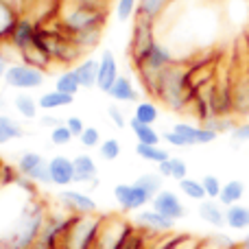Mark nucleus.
<instances>
[{"instance_id":"obj_1","label":"nucleus","mask_w":249,"mask_h":249,"mask_svg":"<svg viewBox=\"0 0 249 249\" xmlns=\"http://www.w3.org/2000/svg\"><path fill=\"white\" fill-rule=\"evenodd\" d=\"M190 66L184 61H173L160 72L151 96L158 99L171 112H186L195 101V92L188 81Z\"/></svg>"},{"instance_id":"obj_2","label":"nucleus","mask_w":249,"mask_h":249,"mask_svg":"<svg viewBox=\"0 0 249 249\" xmlns=\"http://www.w3.org/2000/svg\"><path fill=\"white\" fill-rule=\"evenodd\" d=\"M109 16V2L105 0H66L57 11V22L70 35L90 31H103Z\"/></svg>"},{"instance_id":"obj_3","label":"nucleus","mask_w":249,"mask_h":249,"mask_svg":"<svg viewBox=\"0 0 249 249\" xmlns=\"http://www.w3.org/2000/svg\"><path fill=\"white\" fill-rule=\"evenodd\" d=\"M46 216L48 210L42 201H35V199L26 201L11 230L0 238V249H31L39 238Z\"/></svg>"},{"instance_id":"obj_4","label":"nucleus","mask_w":249,"mask_h":249,"mask_svg":"<svg viewBox=\"0 0 249 249\" xmlns=\"http://www.w3.org/2000/svg\"><path fill=\"white\" fill-rule=\"evenodd\" d=\"M131 64H133V70H136L138 79H140V83L144 86V90L151 94V92H153L155 81H158V77H160V72H162L166 66L173 64V53L168 51L164 44L155 42L153 46L144 53V55L138 57V59L131 61Z\"/></svg>"},{"instance_id":"obj_5","label":"nucleus","mask_w":249,"mask_h":249,"mask_svg":"<svg viewBox=\"0 0 249 249\" xmlns=\"http://www.w3.org/2000/svg\"><path fill=\"white\" fill-rule=\"evenodd\" d=\"M105 221L96 214L74 216L68 234H66L64 249H99L101 230Z\"/></svg>"},{"instance_id":"obj_6","label":"nucleus","mask_w":249,"mask_h":249,"mask_svg":"<svg viewBox=\"0 0 249 249\" xmlns=\"http://www.w3.org/2000/svg\"><path fill=\"white\" fill-rule=\"evenodd\" d=\"M46 81V72L35 66L29 64H11L7 70V77H4V83L13 90H20V92H31V90H37V88L44 86Z\"/></svg>"},{"instance_id":"obj_7","label":"nucleus","mask_w":249,"mask_h":249,"mask_svg":"<svg viewBox=\"0 0 249 249\" xmlns=\"http://www.w3.org/2000/svg\"><path fill=\"white\" fill-rule=\"evenodd\" d=\"M155 22L144 18H133L131 39H129V59L136 61L155 44Z\"/></svg>"},{"instance_id":"obj_8","label":"nucleus","mask_w":249,"mask_h":249,"mask_svg":"<svg viewBox=\"0 0 249 249\" xmlns=\"http://www.w3.org/2000/svg\"><path fill=\"white\" fill-rule=\"evenodd\" d=\"M18 171L31 184H53L51 181V171H48V162L44 155L35 153V151H26L18 160Z\"/></svg>"},{"instance_id":"obj_9","label":"nucleus","mask_w":249,"mask_h":249,"mask_svg":"<svg viewBox=\"0 0 249 249\" xmlns=\"http://www.w3.org/2000/svg\"><path fill=\"white\" fill-rule=\"evenodd\" d=\"M114 199L123 208V212H140L146 203H151L153 199L136 184H118L114 186Z\"/></svg>"},{"instance_id":"obj_10","label":"nucleus","mask_w":249,"mask_h":249,"mask_svg":"<svg viewBox=\"0 0 249 249\" xmlns=\"http://www.w3.org/2000/svg\"><path fill=\"white\" fill-rule=\"evenodd\" d=\"M59 201L70 214H77V216H90L96 214V201L90 197V195L81 193V190H70L64 188L59 193Z\"/></svg>"},{"instance_id":"obj_11","label":"nucleus","mask_w":249,"mask_h":249,"mask_svg":"<svg viewBox=\"0 0 249 249\" xmlns=\"http://www.w3.org/2000/svg\"><path fill=\"white\" fill-rule=\"evenodd\" d=\"M133 225L146 234H166V232H173L175 221L162 216L158 210H140V212H136Z\"/></svg>"},{"instance_id":"obj_12","label":"nucleus","mask_w":249,"mask_h":249,"mask_svg":"<svg viewBox=\"0 0 249 249\" xmlns=\"http://www.w3.org/2000/svg\"><path fill=\"white\" fill-rule=\"evenodd\" d=\"M151 203H153V210H158L162 216L175 221V223L186 216V206L173 190H162L160 195H155Z\"/></svg>"},{"instance_id":"obj_13","label":"nucleus","mask_w":249,"mask_h":249,"mask_svg":"<svg viewBox=\"0 0 249 249\" xmlns=\"http://www.w3.org/2000/svg\"><path fill=\"white\" fill-rule=\"evenodd\" d=\"M232 103L234 116H249V70L232 74Z\"/></svg>"},{"instance_id":"obj_14","label":"nucleus","mask_w":249,"mask_h":249,"mask_svg":"<svg viewBox=\"0 0 249 249\" xmlns=\"http://www.w3.org/2000/svg\"><path fill=\"white\" fill-rule=\"evenodd\" d=\"M118 77H121V74H118L116 55H114L109 48H105V51L101 53V59H99V83H96V88H99L103 94H107Z\"/></svg>"},{"instance_id":"obj_15","label":"nucleus","mask_w":249,"mask_h":249,"mask_svg":"<svg viewBox=\"0 0 249 249\" xmlns=\"http://www.w3.org/2000/svg\"><path fill=\"white\" fill-rule=\"evenodd\" d=\"M48 171H51L53 186L66 188V186L74 184V162L66 155H55L48 160Z\"/></svg>"},{"instance_id":"obj_16","label":"nucleus","mask_w":249,"mask_h":249,"mask_svg":"<svg viewBox=\"0 0 249 249\" xmlns=\"http://www.w3.org/2000/svg\"><path fill=\"white\" fill-rule=\"evenodd\" d=\"M35 35H37V22H33V20L22 16L20 22H18V26H16V31H13L11 39H9V44H11V48L20 55L22 51H26L29 46L35 44Z\"/></svg>"},{"instance_id":"obj_17","label":"nucleus","mask_w":249,"mask_h":249,"mask_svg":"<svg viewBox=\"0 0 249 249\" xmlns=\"http://www.w3.org/2000/svg\"><path fill=\"white\" fill-rule=\"evenodd\" d=\"M173 131L181 133V136L188 140L190 146L212 144V142L219 138V133H214L212 129L201 127V124H190V123H175V124H173Z\"/></svg>"},{"instance_id":"obj_18","label":"nucleus","mask_w":249,"mask_h":249,"mask_svg":"<svg viewBox=\"0 0 249 249\" xmlns=\"http://www.w3.org/2000/svg\"><path fill=\"white\" fill-rule=\"evenodd\" d=\"M20 18V7L13 0H0V44L11 39Z\"/></svg>"},{"instance_id":"obj_19","label":"nucleus","mask_w":249,"mask_h":249,"mask_svg":"<svg viewBox=\"0 0 249 249\" xmlns=\"http://www.w3.org/2000/svg\"><path fill=\"white\" fill-rule=\"evenodd\" d=\"M74 162V184H92L94 188L99 184V168H96V162L92 160V155L81 153L77 158H72Z\"/></svg>"},{"instance_id":"obj_20","label":"nucleus","mask_w":249,"mask_h":249,"mask_svg":"<svg viewBox=\"0 0 249 249\" xmlns=\"http://www.w3.org/2000/svg\"><path fill=\"white\" fill-rule=\"evenodd\" d=\"M197 214L201 221H206L212 228H225V208L221 206L216 199H206V201L199 203Z\"/></svg>"},{"instance_id":"obj_21","label":"nucleus","mask_w":249,"mask_h":249,"mask_svg":"<svg viewBox=\"0 0 249 249\" xmlns=\"http://www.w3.org/2000/svg\"><path fill=\"white\" fill-rule=\"evenodd\" d=\"M146 238H149L146 232H142V230L136 228L133 223H127L124 232L121 234V238L114 243L112 249H146Z\"/></svg>"},{"instance_id":"obj_22","label":"nucleus","mask_w":249,"mask_h":249,"mask_svg":"<svg viewBox=\"0 0 249 249\" xmlns=\"http://www.w3.org/2000/svg\"><path fill=\"white\" fill-rule=\"evenodd\" d=\"M74 72H77L79 77V83H81L83 90H90V88H96V83H99V61L96 59H81L77 64V68H74Z\"/></svg>"},{"instance_id":"obj_23","label":"nucleus","mask_w":249,"mask_h":249,"mask_svg":"<svg viewBox=\"0 0 249 249\" xmlns=\"http://www.w3.org/2000/svg\"><path fill=\"white\" fill-rule=\"evenodd\" d=\"M158 173L164 177V179H175L177 184H179L181 179H186V177H188V164H186L181 158L171 155L166 162L158 164Z\"/></svg>"},{"instance_id":"obj_24","label":"nucleus","mask_w":249,"mask_h":249,"mask_svg":"<svg viewBox=\"0 0 249 249\" xmlns=\"http://www.w3.org/2000/svg\"><path fill=\"white\" fill-rule=\"evenodd\" d=\"M171 2L173 0H138V9L133 18H144V20L158 22Z\"/></svg>"},{"instance_id":"obj_25","label":"nucleus","mask_w":249,"mask_h":249,"mask_svg":"<svg viewBox=\"0 0 249 249\" xmlns=\"http://www.w3.org/2000/svg\"><path fill=\"white\" fill-rule=\"evenodd\" d=\"M243 197H245V184H243L241 179H230L223 184V190H221L216 201H219L223 208H230V206L241 203Z\"/></svg>"},{"instance_id":"obj_26","label":"nucleus","mask_w":249,"mask_h":249,"mask_svg":"<svg viewBox=\"0 0 249 249\" xmlns=\"http://www.w3.org/2000/svg\"><path fill=\"white\" fill-rule=\"evenodd\" d=\"M107 96L114 99L116 103H136L138 92H136V88H133V83L121 74V77L116 79V83L112 86V90L107 92Z\"/></svg>"},{"instance_id":"obj_27","label":"nucleus","mask_w":249,"mask_h":249,"mask_svg":"<svg viewBox=\"0 0 249 249\" xmlns=\"http://www.w3.org/2000/svg\"><path fill=\"white\" fill-rule=\"evenodd\" d=\"M225 223H228V228L236 230V232L249 230V208L243 206V203L225 208Z\"/></svg>"},{"instance_id":"obj_28","label":"nucleus","mask_w":249,"mask_h":249,"mask_svg":"<svg viewBox=\"0 0 249 249\" xmlns=\"http://www.w3.org/2000/svg\"><path fill=\"white\" fill-rule=\"evenodd\" d=\"M20 61L22 64H29V66H35V68H39V70H44L46 72L48 68H51V64H53V57L48 55V53H44L42 48H37L33 44V46H29L26 51H22L20 55Z\"/></svg>"},{"instance_id":"obj_29","label":"nucleus","mask_w":249,"mask_h":249,"mask_svg":"<svg viewBox=\"0 0 249 249\" xmlns=\"http://www.w3.org/2000/svg\"><path fill=\"white\" fill-rule=\"evenodd\" d=\"M24 138V129L18 121H13L11 116H4L0 114V146L2 144H9L13 140H20Z\"/></svg>"},{"instance_id":"obj_30","label":"nucleus","mask_w":249,"mask_h":249,"mask_svg":"<svg viewBox=\"0 0 249 249\" xmlns=\"http://www.w3.org/2000/svg\"><path fill=\"white\" fill-rule=\"evenodd\" d=\"M37 103H39V109H46V112H51V109H61V107H68V105H72L74 103V96L64 94V92H59V90H53V92H46V94L39 96Z\"/></svg>"},{"instance_id":"obj_31","label":"nucleus","mask_w":249,"mask_h":249,"mask_svg":"<svg viewBox=\"0 0 249 249\" xmlns=\"http://www.w3.org/2000/svg\"><path fill=\"white\" fill-rule=\"evenodd\" d=\"M13 107H16V112L20 114L22 118H26V121H35L37 112H39L37 99H33V96L26 94V92H20V94L13 99Z\"/></svg>"},{"instance_id":"obj_32","label":"nucleus","mask_w":249,"mask_h":249,"mask_svg":"<svg viewBox=\"0 0 249 249\" xmlns=\"http://www.w3.org/2000/svg\"><path fill=\"white\" fill-rule=\"evenodd\" d=\"M129 127H131V131L136 133L138 144H160V140H162L160 131H155L153 124L138 123L136 118H131V121H129Z\"/></svg>"},{"instance_id":"obj_33","label":"nucleus","mask_w":249,"mask_h":249,"mask_svg":"<svg viewBox=\"0 0 249 249\" xmlns=\"http://www.w3.org/2000/svg\"><path fill=\"white\" fill-rule=\"evenodd\" d=\"M136 153L144 162H153V164H162L171 158V153L166 149H162L160 144H136Z\"/></svg>"},{"instance_id":"obj_34","label":"nucleus","mask_w":249,"mask_h":249,"mask_svg":"<svg viewBox=\"0 0 249 249\" xmlns=\"http://www.w3.org/2000/svg\"><path fill=\"white\" fill-rule=\"evenodd\" d=\"M55 90L64 92V94H70V96H77V92L81 90V83H79V77H77V72H74V68L64 70V72L57 77Z\"/></svg>"},{"instance_id":"obj_35","label":"nucleus","mask_w":249,"mask_h":249,"mask_svg":"<svg viewBox=\"0 0 249 249\" xmlns=\"http://www.w3.org/2000/svg\"><path fill=\"white\" fill-rule=\"evenodd\" d=\"M136 186H140L142 190H144L146 195H149L151 199L155 197V195L162 193V186H164V177L160 175V173H144V175H140L136 181H133Z\"/></svg>"},{"instance_id":"obj_36","label":"nucleus","mask_w":249,"mask_h":249,"mask_svg":"<svg viewBox=\"0 0 249 249\" xmlns=\"http://www.w3.org/2000/svg\"><path fill=\"white\" fill-rule=\"evenodd\" d=\"M179 190L184 193V197L193 199V201H206L208 195H206V188H203L201 179H193V177H186V179L179 181Z\"/></svg>"},{"instance_id":"obj_37","label":"nucleus","mask_w":249,"mask_h":249,"mask_svg":"<svg viewBox=\"0 0 249 249\" xmlns=\"http://www.w3.org/2000/svg\"><path fill=\"white\" fill-rule=\"evenodd\" d=\"M138 123H144V124H155V121L160 118V109L153 101H142V103L136 105V112L133 116Z\"/></svg>"},{"instance_id":"obj_38","label":"nucleus","mask_w":249,"mask_h":249,"mask_svg":"<svg viewBox=\"0 0 249 249\" xmlns=\"http://www.w3.org/2000/svg\"><path fill=\"white\" fill-rule=\"evenodd\" d=\"M201 127L212 129L214 133L221 136V133H232L238 124H236V121H234V116H214V118H210V121L203 123Z\"/></svg>"},{"instance_id":"obj_39","label":"nucleus","mask_w":249,"mask_h":249,"mask_svg":"<svg viewBox=\"0 0 249 249\" xmlns=\"http://www.w3.org/2000/svg\"><path fill=\"white\" fill-rule=\"evenodd\" d=\"M121 153H123V146L116 138H107V140H103L101 146H99V155H101V160H105V162H114V160H118Z\"/></svg>"},{"instance_id":"obj_40","label":"nucleus","mask_w":249,"mask_h":249,"mask_svg":"<svg viewBox=\"0 0 249 249\" xmlns=\"http://www.w3.org/2000/svg\"><path fill=\"white\" fill-rule=\"evenodd\" d=\"M72 131L68 129V124H57V127H53L51 129V142L55 146H66V144H70L72 142Z\"/></svg>"},{"instance_id":"obj_41","label":"nucleus","mask_w":249,"mask_h":249,"mask_svg":"<svg viewBox=\"0 0 249 249\" xmlns=\"http://www.w3.org/2000/svg\"><path fill=\"white\" fill-rule=\"evenodd\" d=\"M138 0H116V18L118 22H129L136 16Z\"/></svg>"},{"instance_id":"obj_42","label":"nucleus","mask_w":249,"mask_h":249,"mask_svg":"<svg viewBox=\"0 0 249 249\" xmlns=\"http://www.w3.org/2000/svg\"><path fill=\"white\" fill-rule=\"evenodd\" d=\"M201 184H203V188H206L208 199H219L221 190H223V184H221L219 177H216V175H203L201 177Z\"/></svg>"},{"instance_id":"obj_43","label":"nucleus","mask_w":249,"mask_h":249,"mask_svg":"<svg viewBox=\"0 0 249 249\" xmlns=\"http://www.w3.org/2000/svg\"><path fill=\"white\" fill-rule=\"evenodd\" d=\"M81 144L86 146V149H94V146H101V131L96 127H86V131L81 133Z\"/></svg>"},{"instance_id":"obj_44","label":"nucleus","mask_w":249,"mask_h":249,"mask_svg":"<svg viewBox=\"0 0 249 249\" xmlns=\"http://www.w3.org/2000/svg\"><path fill=\"white\" fill-rule=\"evenodd\" d=\"M162 138H164V142H168L171 146H177V149H186V146H190L188 144V140H186L181 133H177V131H166V133H162Z\"/></svg>"},{"instance_id":"obj_45","label":"nucleus","mask_w":249,"mask_h":249,"mask_svg":"<svg viewBox=\"0 0 249 249\" xmlns=\"http://www.w3.org/2000/svg\"><path fill=\"white\" fill-rule=\"evenodd\" d=\"M107 114H109V121H112L114 124H116L118 129H124L127 127V118H124V114H123V109L118 107L116 103H112L107 107Z\"/></svg>"},{"instance_id":"obj_46","label":"nucleus","mask_w":249,"mask_h":249,"mask_svg":"<svg viewBox=\"0 0 249 249\" xmlns=\"http://www.w3.org/2000/svg\"><path fill=\"white\" fill-rule=\"evenodd\" d=\"M230 138H232L234 142H238V144H241V142H249V121L238 124V127L230 133Z\"/></svg>"},{"instance_id":"obj_47","label":"nucleus","mask_w":249,"mask_h":249,"mask_svg":"<svg viewBox=\"0 0 249 249\" xmlns=\"http://www.w3.org/2000/svg\"><path fill=\"white\" fill-rule=\"evenodd\" d=\"M66 124H68V129L72 131L74 138H81V133L86 131V124H83V121L79 116H70L68 121H66Z\"/></svg>"},{"instance_id":"obj_48","label":"nucleus","mask_w":249,"mask_h":249,"mask_svg":"<svg viewBox=\"0 0 249 249\" xmlns=\"http://www.w3.org/2000/svg\"><path fill=\"white\" fill-rule=\"evenodd\" d=\"M7 70H9L7 59H4V57L0 55V83H2V81H4V77H7Z\"/></svg>"},{"instance_id":"obj_49","label":"nucleus","mask_w":249,"mask_h":249,"mask_svg":"<svg viewBox=\"0 0 249 249\" xmlns=\"http://www.w3.org/2000/svg\"><path fill=\"white\" fill-rule=\"evenodd\" d=\"M39 123H42L44 127H48V124H51V127H57V124H64L61 121H57V118H53V116H51V118H42Z\"/></svg>"},{"instance_id":"obj_50","label":"nucleus","mask_w":249,"mask_h":249,"mask_svg":"<svg viewBox=\"0 0 249 249\" xmlns=\"http://www.w3.org/2000/svg\"><path fill=\"white\" fill-rule=\"evenodd\" d=\"M238 247H241V249H249V234H245V236H243V241L238 243Z\"/></svg>"},{"instance_id":"obj_51","label":"nucleus","mask_w":249,"mask_h":249,"mask_svg":"<svg viewBox=\"0 0 249 249\" xmlns=\"http://www.w3.org/2000/svg\"><path fill=\"white\" fill-rule=\"evenodd\" d=\"M4 105H7V101H4V96H0V109H2Z\"/></svg>"},{"instance_id":"obj_52","label":"nucleus","mask_w":249,"mask_h":249,"mask_svg":"<svg viewBox=\"0 0 249 249\" xmlns=\"http://www.w3.org/2000/svg\"><path fill=\"white\" fill-rule=\"evenodd\" d=\"M105 2H109V0H105Z\"/></svg>"}]
</instances>
